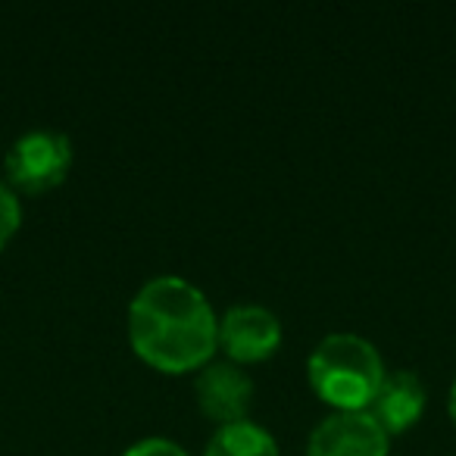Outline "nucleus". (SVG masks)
Returning <instances> with one entry per match:
<instances>
[{"mask_svg": "<svg viewBox=\"0 0 456 456\" xmlns=\"http://www.w3.org/2000/svg\"><path fill=\"white\" fill-rule=\"evenodd\" d=\"M194 394L200 410L216 422H238L248 419V406L254 400V381L238 362L219 360L200 366L194 379Z\"/></svg>", "mask_w": 456, "mask_h": 456, "instance_id": "obj_6", "label": "nucleus"}, {"mask_svg": "<svg viewBox=\"0 0 456 456\" xmlns=\"http://www.w3.org/2000/svg\"><path fill=\"white\" fill-rule=\"evenodd\" d=\"M385 372L379 347L354 331L325 335L306 362L313 391L338 410H366Z\"/></svg>", "mask_w": 456, "mask_h": 456, "instance_id": "obj_2", "label": "nucleus"}, {"mask_svg": "<svg viewBox=\"0 0 456 456\" xmlns=\"http://www.w3.org/2000/svg\"><path fill=\"white\" fill-rule=\"evenodd\" d=\"M425 410V385L412 369H391L381 379L379 391L372 394L366 412L387 431H403L422 416Z\"/></svg>", "mask_w": 456, "mask_h": 456, "instance_id": "obj_7", "label": "nucleus"}, {"mask_svg": "<svg viewBox=\"0 0 456 456\" xmlns=\"http://www.w3.org/2000/svg\"><path fill=\"white\" fill-rule=\"evenodd\" d=\"M447 410H450V416H453V422H456V379H453V385H450V397H447Z\"/></svg>", "mask_w": 456, "mask_h": 456, "instance_id": "obj_11", "label": "nucleus"}, {"mask_svg": "<svg viewBox=\"0 0 456 456\" xmlns=\"http://www.w3.org/2000/svg\"><path fill=\"white\" fill-rule=\"evenodd\" d=\"M216 325L207 294L182 275H153L128 304V341L163 372L203 366L216 350Z\"/></svg>", "mask_w": 456, "mask_h": 456, "instance_id": "obj_1", "label": "nucleus"}, {"mask_svg": "<svg viewBox=\"0 0 456 456\" xmlns=\"http://www.w3.org/2000/svg\"><path fill=\"white\" fill-rule=\"evenodd\" d=\"M216 344L228 354L232 362L266 360L281 344V322L263 304H235L228 306L216 325Z\"/></svg>", "mask_w": 456, "mask_h": 456, "instance_id": "obj_4", "label": "nucleus"}, {"mask_svg": "<svg viewBox=\"0 0 456 456\" xmlns=\"http://www.w3.org/2000/svg\"><path fill=\"white\" fill-rule=\"evenodd\" d=\"M4 166H7L10 184L28 194H41L66 178L72 166V141L60 128H28L10 144Z\"/></svg>", "mask_w": 456, "mask_h": 456, "instance_id": "obj_3", "label": "nucleus"}, {"mask_svg": "<svg viewBox=\"0 0 456 456\" xmlns=\"http://www.w3.org/2000/svg\"><path fill=\"white\" fill-rule=\"evenodd\" d=\"M387 441L366 410H338L310 431L306 456H387Z\"/></svg>", "mask_w": 456, "mask_h": 456, "instance_id": "obj_5", "label": "nucleus"}, {"mask_svg": "<svg viewBox=\"0 0 456 456\" xmlns=\"http://www.w3.org/2000/svg\"><path fill=\"white\" fill-rule=\"evenodd\" d=\"M203 456H281V453L273 431L263 428L254 419H238V422H225L213 431Z\"/></svg>", "mask_w": 456, "mask_h": 456, "instance_id": "obj_8", "label": "nucleus"}, {"mask_svg": "<svg viewBox=\"0 0 456 456\" xmlns=\"http://www.w3.org/2000/svg\"><path fill=\"white\" fill-rule=\"evenodd\" d=\"M122 456H188V450L169 437H141L122 450Z\"/></svg>", "mask_w": 456, "mask_h": 456, "instance_id": "obj_10", "label": "nucleus"}, {"mask_svg": "<svg viewBox=\"0 0 456 456\" xmlns=\"http://www.w3.org/2000/svg\"><path fill=\"white\" fill-rule=\"evenodd\" d=\"M22 222V207H20V197L10 184L0 182V250L7 248V241L16 235V228Z\"/></svg>", "mask_w": 456, "mask_h": 456, "instance_id": "obj_9", "label": "nucleus"}]
</instances>
